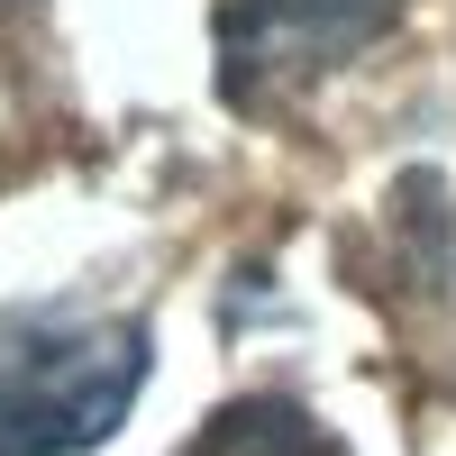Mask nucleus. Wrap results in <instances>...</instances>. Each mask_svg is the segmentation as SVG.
Returning a JSON list of instances; mask_svg holds the SVG:
<instances>
[{"mask_svg": "<svg viewBox=\"0 0 456 456\" xmlns=\"http://www.w3.org/2000/svg\"><path fill=\"white\" fill-rule=\"evenodd\" d=\"M146 384L137 320L37 311L0 329V456H83L128 420Z\"/></svg>", "mask_w": 456, "mask_h": 456, "instance_id": "obj_1", "label": "nucleus"}, {"mask_svg": "<svg viewBox=\"0 0 456 456\" xmlns=\"http://www.w3.org/2000/svg\"><path fill=\"white\" fill-rule=\"evenodd\" d=\"M402 19V0H228L219 10V92L238 110H274L320 73L365 55Z\"/></svg>", "mask_w": 456, "mask_h": 456, "instance_id": "obj_2", "label": "nucleus"}, {"mask_svg": "<svg viewBox=\"0 0 456 456\" xmlns=\"http://www.w3.org/2000/svg\"><path fill=\"white\" fill-rule=\"evenodd\" d=\"M183 456H338V447H329V429H320L301 402L256 393V402H228Z\"/></svg>", "mask_w": 456, "mask_h": 456, "instance_id": "obj_3", "label": "nucleus"}]
</instances>
